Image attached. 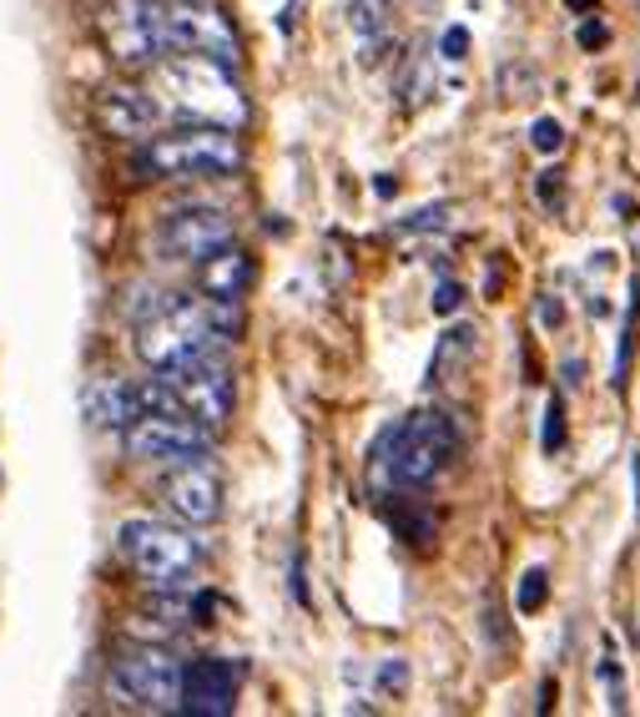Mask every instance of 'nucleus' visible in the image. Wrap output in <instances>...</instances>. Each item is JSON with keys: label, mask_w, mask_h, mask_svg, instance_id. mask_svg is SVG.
I'll use <instances>...</instances> for the list:
<instances>
[{"label": "nucleus", "mask_w": 640, "mask_h": 717, "mask_svg": "<svg viewBox=\"0 0 640 717\" xmlns=\"http://www.w3.org/2000/svg\"><path fill=\"white\" fill-rule=\"evenodd\" d=\"M232 333H238V303H228V298H172L137 323V353L141 365H152L162 375V369H177L197 353L218 349Z\"/></svg>", "instance_id": "f257e3e1"}, {"label": "nucleus", "mask_w": 640, "mask_h": 717, "mask_svg": "<svg viewBox=\"0 0 640 717\" xmlns=\"http://www.w3.org/2000/svg\"><path fill=\"white\" fill-rule=\"evenodd\" d=\"M152 91L162 101V111L177 117H192V122H212V127H242L248 122V97H242L232 67L212 61V56H162L152 67Z\"/></svg>", "instance_id": "f03ea898"}, {"label": "nucleus", "mask_w": 640, "mask_h": 717, "mask_svg": "<svg viewBox=\"0 0 640 717\" xmlns=\"http://www.w3.org/2000/svg\"><path fill=\"white\" fill-rule=\"evenodd\" d=\"M454 450H459L454 420L439 415V409H419V415H409L403 425L383 430L373 460L383 465V475H389L393 486L413 490V486H429V480L454 460Z\"/></svg>", "instance_id": "7ed1b4c3"}, {"label": "nucleus", "mask_w": 640, "mask_h": 717, "mask_svg": "<svg viewBox=\"0 0 640 717\" xmlns=\"http://www.w3.org/2000/svg\"><path fill=\"white\" fill-rule=\"evenodd\" d=\"M117 546L131 571L157 591H187L192 576L202 571V541L167 520H127L117 530Z\"/></svg>", "instance_id": "20e7f679"}, {"label": "nucleus", "mask_w": 640, "mask_h": 717, "mask_svg": "<svg viewBox=\"0 0 640 717\" xmlns=\"http://www.w3.org/2000/svg\"><path fill=\"white\" fill-rule=\"evenodd\" d=\"M141 172L157 177H228L242 167L238 127H182V132H162L141 147L137 157Z\"/></svg>", "instance_id": "39448f33"}, {"label": "nucleus", "mask_w": 640, "mask_h": 717, "mask_svg": "<svg viewBox=\"0 0 640 717\" xmlns=\"http://www.w3.org/2000/svg\"><path fill=\"white\" fill-rule=\"evenodd\" d=\"M111 697L137 713H177L182 703V663L167 647H131L111 663Z\"/></svg>", "instance_id": "423d86ee"}, {"label": "nucleus", "mask_w": 640, "mask_h": 717, "mask_svg": "<svg viewBox=\"0 0 640 717\" xmlns=\"http://www.w3.org/2000/svg\"><path fill=\"white\" fill-rule=\"evenodd\" d=\"M157 26H162L167 56H212L222 67H238V31L228 16L207 0H157Z\"/></svg>", "instance_id": "0eeeda50"}, {"label": "nucleus", "mask_w": 640, "mask_h": 717, "mask_svg": "<svg viewBox=\"0 0 640 717\" xmlns=\"http://www.w3.org/2000/svg\"><path fill=\"white\" fill-rule=\"evenodd\" d=\"M212 450V430L197 425L192 415H152L141 409L137 420L127 425V455L141 465H187L207 460Z\"/></svg>", "instance_id": "6e6552de"}, {"label": "nucleus", "mask_w": 640, "mask_h": 717, "mask_svg": "<svg viewBox=\"0 0 640 717\" xmlns=\"http://www.w3.org/2000/svg\"><path fill=\"white\" fill-rule=\"evenodd\" d=\"M162 379L172 385L182 415H192V420L207 425V430H222V425H228V415H232V369H228V359H222L218 349L197 353V359H187V365H177V369H162Z\"/></svg>", "instance_id": "1a4fd4ad"}, {"label": "nucleus", "mask_w": 640, "mask_h": 717, "mask_svg": "<svg viewBox=\"0 0 640 717\" xmlns=\"http://www.w3.org/2000/svg\"><path fill=\"white\" fill-rule=\"evenodd\" d=\"M101 46L117 67L152 71L167 56L162 26H157V0H111L101 11Z\"/></svg>", "instance_id": "9d476101"}, {"label": "nucleus", "mask_w": 640, "mask_h": 717, "mask_svg": "<svg viewBox=\"0 0 640 717\" xmlns=\"http://www.w3.org/2000/svg\"><path fill=\"white\" fill-rule=\"evenodd\" d=\"M238 687H242V667L228 657H202V663L182 667V703L177 713L192 717H228L238 707Z\"/></svg>", "instance_id": "9b49d317"}, {"label": "nucleus", "mask_w": 640, "mask_h": 717, "mask_svg": "<svg viewBox=\"0 0 640 717\" xmlns=\"http://www.w3.org/2000/svg\"><path fill=\"white\" fill-rule=\"evenodd\" d=\"M162 500L182 526H212L222 516V480L212 465L202 460H187V465H172L162 486Z\"/></svg>", "instance_id": "f8f14e48"}, {"label": "nucleus", "mask_w": 640, "mask_h": 717, "mask_svg": "<svg viewBox=\"0 0 640 717\" xmlns=\"http://www.w3.org/2000/svg\"><path fill=\"white\" fill-rule=\"evenodd\" d=\"M157 238H162V248L172 258L197 263V258L218 253L222 243H232V218L222 208H177V212H167Z\"/></svg>", "instance_id": "ddd939ff"}, {"label": "nucleus", "mask_w": 640, "mask_h": 717, "mask_svg": "<svg viewBox=\"0 0 640 717\" xmlns=\"http://www.w3.org/2000/svg\"><path fill=\"white\" fill-rule=\"evenodd\" d=\"M162 101L152 97V91H141V87H101L97 91V122L107 127L111 137H147L162 127Z\"/></svg>", "instance_id": "4468645a"}, {"label": "nucleus", "mask_w": 640, "mask_h": 717, "mask_svg": "<svg viewBox=\"0 0 640 717\" xmlns=\"http://www.w3.org/2000/svg\"><path fill=\"white\" fill-rule=\"evenodd\" d=\"M81 415L91 430H127L137 420V389L117 375H97L81 389Z\"/></svg>", "instance_id": "2eb2a0df"}, {"label": "nucleus", "mask_w": 640, "mask_h": 717, "mask_svg": "<svg viewBox=\"0 0 640 717\" xmlns=\"http://www.w3.org/2000/svg\"><path fill=\"white\" fill-rule=\"evenodd\" d=\"M252 283V258L242 253L238 243H222L218 253L197 258V288H202V298H228V303H238L242 293H248Z\"/></svg>", "instance_id": "dca6fc26"}, {"label": "nucleus", "mask_w": 640, "mask_h": 717, "mask_svg": "<svg viewBox=\"0 0 640 717\" xmlns=\"http://www.w3.org/2000/svg\"><path fill=\"white\" fill-rule=\"evenodd\" d=\"M636 329H640V273L630 278V303H626V323H620V353H616V369L610 379L626 385L630 379V359H636Z\"/></svg>", "instance_id": "f3484780"}, {"label": "nucleus", "mask_w": 640, "mask_h": 717, "mask_svg": "<svg viewBox=\"0 0 640 717\" xmlns=\"http://www.w3.org/2000/svg\"><path fill=\"white\" fill-rule=\"evenodd\" d=\"M399 97H403V107H419V101L434 97V67H429V56H409V61H403Z\"/></svg>", "instance_id": "a211bd4d"}, {"label": "nucleus", "mask_w": 640, "mask_h": 717, "mask_svg": "<svg viewBox=\"0 0 640 717\" xmlns=\"http://www.w3.org/2000/svg\"><path fill=\"white\" fill-rule=\"evenodd\" d=\"M389 6L393 0H348V26L359 36H379L389 21Z\"/></svg>", "instance_id": "6ab92c4d"}, {"label": "nucleus", "mask_w": 640, "mask_h": 717, "mask_svg": "<svg viewBox=\"0 0 640 717\" xmlns=\"http://www.w3.org/2000/svg\"><path fill=\"white\" fill-rule=\"evenodd\" d=\"M600 683H606V707L610 713H626V677H620V657L616 647H600Z\"/></svg>", "instance_id": "aec40b11"}, {"label": "nucleus", "mask_w": 640, "mask_h": 717, "mask_svg": "<svg viewBox=\"0 0 640 717\" xmlns=\"http://www.w3.org/2000/svg\"><path fill=\"white\" fill-rule=\"evenodd\" d=\"M544 601H550V576H544V566H530V571L520 576V611L534 617Z\"/></svg>", "instance_id": "412c9836"}, {"label": "nucleus", "mask_w": 640, "mask_h": 717, "mask_svg": "<svg viewBox=\"0 0 640 717\" xmlns=\"http://www.w3.org/2000/svg\"><path fill=\"white\" fill-rule=\"evenodd\" d=\"M544 455H560L564 450V399L554 395L550 405H544V435H540Z\"/></svg>", "instance_id": "4be33fe9"}, {"label": "nucleus", "mask_w": 640, "mask_h": 717, "mask_svg": "<svg viewBox=\"0 0 640 717\" xmlns=\"http://www.w3.org/2000/svg\"><path fill=\"white\" fill-rule=\"evenodd\" d=\"M500 87H504V97H510V101H524V97H534V91H540V81H534V71H524L520 61H514V67L500 71Z\"/></svg>", "instance_id": "5701e85b"}, {"label": "nucleus", "mask_w": 640, "mask_h": 717, "mask_svg": "<svg viewBox=\"0 0 640 717\" xmlns=\"http://www.w3.org/2000/svg\"><path fill=\"white\" fill-rule=\"evenodd\" d=\"M560 142H564V127L554 122V117H540V122L530 127V147H534V152L554 157V152H560Z\"/></svg>", "instance_id": "b1692460"}, {"label": "nucleus", "mask_w": 640, "mask_h": 717, "mask_svg": "<svg viewBox=\"0 0 640 717\" xmlns=\"http://www.w3.org/2000/svg\"><path fill=\"white\" fill-rule=\"evenodd\" d=\"M439 56H444V61H464L469 56V31L464 26H449V31L439 36Z\"/></svg>", "instance_id": "393cba45"}, {"label": "nucleus", "mask_w": 640, "mask_h": 717, "mask_svg": "<svg viewBox=\"0 0 640 717\" xmlns=\"http://www.w3.org/2000/svg\"><path fill=\"white\" fill-rule=\"evenodd\" d=\"M444 202H434V208H419L413 218H403V232H429V228H444Z\"/></svg>", "instance_id": "a878e982"}, {"label": "nucleus", "mask_w": 640, "mask_h": 717, "mask_svg": "<svg viewBox=\"0 0 640 717\" xmlns=\"http://www.w3.org/2000/svg\"><path fill=\"white\" fill-rule=\"evenodd\" d=\"M459 303H464V288L444 278V283L434 288V313H444V319H449V313H459Z\"/></svg>", "instance_id": "bb28decb"}, {"label": "nucleus", "mask_w": 640, "mask_h": 717, "mask_svg": "<svg viewBox=\"0 0 640 717\" xmlns=\"http://www.w3.org/2000/svg\"><path fill=\"white\" fill-rule=\"evenodd\" d=\"M606 41H610L606 21H586V26H580V46H586V51H600Z\"/></svg>", "instance_id": "cd10ccee"}, {"label": "nucleus", "mask_w": 640, "mask_h": 717, "mask_svg": "<svg viewBox=\"0 0 640 717\" xmlns=\"http://www.w3.org/2000/svg\"><path fill=\"white\" fill-rule=\"evenodd\" d=\"M580 375H586V365H580V359H564V365H560L564 389H580Z\"/></svg>", "instance_id": "c85d7f7f"}, {"label": "nucleus", "mask_w": 640, "mask_h": 717, "mask_svg": "<svg viewBox=\"0 0 640 717\" xmlns=\"http://www.w3.org/2000/svg\"><path fill=\"white\" fill-rule=\"evenodd\" d=\"M540 198H544V202L560 198V172H540Z\"/></svg>", "instance_id": "c756f323"}, {"label": "nucleus", "mask_w": 640, "mask_h": 717, "mask_svg": "<svg viewBox=\"0 0 640 717\" xmlns=\"http://www.w3.org/2000/svg\"><path fill=\"white\" fill-rule=\"evenodd\" d=\"M540 319L550 323V329H554V323L564 319V309H560V298H544V303H540Z\"/></svg>", "instance_id": "7c9ffc66"}, {"label": "nucleus", "mask_w": 640, "mask_h": 717, "mask_svg": "<svg viewBox=\"0 0 640 717\" xmlns=\"http://www.w3.org/2000/svg\"><path fill=\"white\" fill-rule=\"evenodd\" d=\"M383 687H403V663H389V667H383Z\"/></svg>", "instance_id": "2f4dec72"}, {"label": "nucleus", "mask_w": 640, "mask_h": 717, "mask_svg": "<svg viewBox=\"0 0 640 717\" xmlns=\"http://www.w3.org/2000/svg\"><path fill=\"white\" fill-rule=\"evenodd\" d=\"M564 6H570V11H590V6H596V0H564Z\"/></svg>", "instance_id": "473e14b6"}]
</instances>
